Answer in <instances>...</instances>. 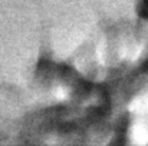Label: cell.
Segmentation results:
<instances>
[{
  "mask_svg": "<svg viewBox=\"0 0 148 146\" xmlns=\"http://www.w3.org/2000/svg\"><path fill=\"white\" fill-rule=\"evenodd\" d=\"M143 13L148 16V0H143Z\"/></svg>",
  "mask_w": 148,
  "mask_h": 146,
  "instance_id": "cell-1",
  "label": "cell"
}]
</instances>
